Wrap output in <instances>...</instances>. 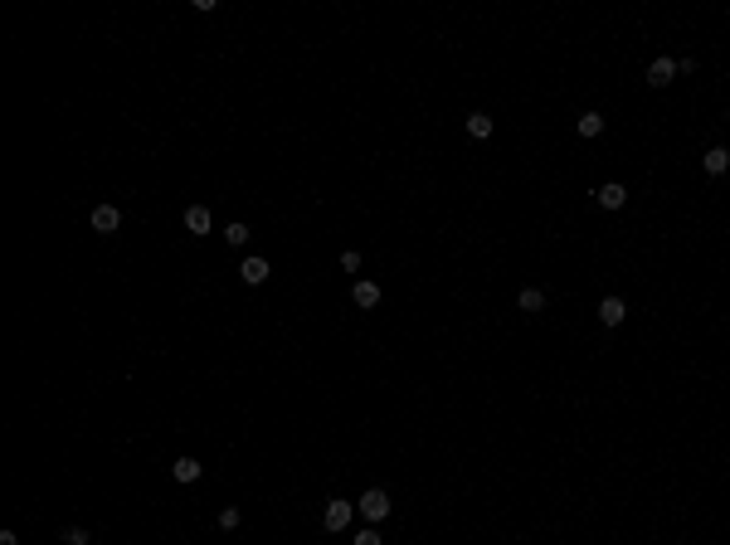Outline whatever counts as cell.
<instances>
[{
    "mask_svg": "<svg viewBox=\"0 0 730 545\" xmlns=\"http://www.w3.org/2000/svg\"><path fill=\"white\" fill-rule=\"evenodd\" d=\"M355 521V501H346V496H336V501H326V511H322V526L331 531V536H341L346 526Z\"/></svg>",
    "mask_w": 730,
    "mask_h": 545,
    "instance_id": "1",
    "label": "cell"
},
{
    "mask_svg": "<svg viewBox=\"0 0 730 545\" xmlns=\"http://www.w3.org/2000/svg\"><path fill=\"white\" fill-rule=\"evenodd\" d=\"M355 511L370 521V526H380V521L390 516V491H385V487H370L365 496H360V501H355Z\"/></svg>",
    "mask_w": 730,
    "mask_h": 545,
    "instance_id": "2",
    "label": "cell"
},
{
    "mask_svg": "<svg viewBox=\"0 0 730 545\" xmlns=\"http://www.w3.org/2000/svg\"><path fill=\"white\" fill-rule=\"evenodd\" d=\"M672 78H676V58L657 54V58H652V63H648V83H652V88H667V83H672Z\"/></svg>",
    "mask_w": 730,
    "mask_h": 545,
    "instance_id": "3",
    "label": "cell"
},
{
    "mask_svg": "<svg viewBox=\"0 0 730 545\" xmlns=\"http://www.w3.org/2000/svg\"><path fill=\"white\" fill-rule=\"evenodd\" d=\"M93 229H98V234H117V229H122V210H117V205H98V210H93Z\"/></svg>",
    "mask_w": 730,
    "mask_h": 545,
    "instance_id": "4",
    "label": "cell"
},
{
    "mask_svg": "<svg viewBox=\"0 0 730 545\" xmlns=\"http://www.w3.org/2000/svg\"><path fill=\"white\" fill-rule=\"evenodd\" d=\"M268 258H243V268H239V277H243V282H248V287H263V282H268Z\"/></svg>",
    "mask_w": 730,
    "mask_h": 545,
    "instance_id": "5",
    "label": "cell"
},
{
    "mask_svg": "<svg viewBox=\"0 0 730 545\" xmlns=\"http://www.w3.org/2000/svg\"><path fill=\"white\" fill-rule=\"evenodd\" d=\"M623 317H628V302H623V297H604V302H599V322H604V327H623Z\"/></svg>",
    "mask_w": 730,
    "mask_h": 545,
    "instance_id": "6",
    "label": "cell"
},
{
    "mask_svg": "<svg viewBox=\"0 0 730 545\" xmlns=\"http://www.w3.org/2000/svg\"><path fill=\"white\" fill-rule=\"evenodd\" d=\"M594 200L604 205V210H623V205H628V190H623L619 180H609V185H599V190H594Z\"/></svg>",
    "mask_w": 730,
    "mask_h": 545,
    "instance_id": "7",
    "label": "cell"
},
{
    "mask_svg": "<svg viewBox=\"0 0 730 545\" xmlns=\"http://www.w3.org/2000/svg\"><path fill=\"white\" fill-rule=\"evenodd\" d=\"M210 224H215V219H210V210H205V205H190V210H186V229L195 234V239H200V234H210Z\"/></svg>",
    "mask_w": 730,
    "mask_h": 545,
    "instance_id": "8",
    "label": "cell"
},
{
    "mask_svg": "<svg viewBox=\"0 0 730 545\" xmlns=\"http://www.w3.org/2000/svg\"><path fill=\"white\" fill-rule=\"evenodd\" d=\"M701 165H706V175H726V170H730V151H726V146H711V151L701 156Z\"/></svg>",
    "mask_w": 730,
    "mask_h": 545,
    "instance_id": "9",
    "label": "cell"
},
{
    "mask_svg": "<svg viewBox=\"0 0 730 545\" xmlns=\"http://www.w3.org/2000/svg\"><path fill=\"white\" fill-rule=\"evenodd\" d=\"M574 132L584 136V141H594V136L604 132V112H584V117H579V122H574Z\"/></svg>",
    "mask_w": 730,
    "mask_h": 545,
    "instance_id": "10",
    "label": "cell"
},
{
    "mask_svg": "<svg viewBox=\"0 0 730 545\" xmlns=\"http://www.w3.org/2000/svg\"><path fill=\"white\" fill-rule=\"evenodd\" d=\"M200 472H205V467L195 463V458H176V467H171L176 482H200Z\"/></svg>",
    "mask_w": 730,
    "mask_h": 545,
    "instance_id": "11",
    "label": "cell"
},
{
    "mask_svg": "<svg viewBox=\"0 0 730 545\" xmlns=\"http://www.w3.org/2000/svg\"><path fill=\"white\" fill-rule=\"evenodd\" d=\"M351 302H355V307H380V287H375V282H355Z\"/></svg>",
    "mask_w": 730,
    "mask_h": 545,
    "instance_id": "12",
    "label": "cell"
},
{
    "mask_svg": "<svg viewBox=\"0 0 730 545\" xmlns=\"http://www.w3.org/2000/svg\"><path fill=\"white\" fill-rule=\"evenodd\" d=\"M224 244H234V248H243V244H248V224H243V219H234V224H224Z\"/></svg>",
    "mask_w": 730,
    "mask_h": 545,
    "instance_id": "13",
    "label": "cell"
},
{
    "mask_svg": "<svg viewBox=\"0 0 730 545\" xmlns=\"http://www.w3.org/2000/svg\"><path fill=\"white\" fill-rule=\"evenodd\" d=\"M516 302H521V312H541L545 292H541V287H521V297H516Z\"/></svg>",
    "mask_w": 730,
    "mask_h": 545,
    "instance_id": "14",
    "label": "cell"
},
{
    "mask_svg": "<svg viewBox=\"0 0 730 545\" xmlns=\"http://www.w3.org/2000/svg\"><path fill=\"white\" fill-rule=\"evenodd\" d=\"M467 132L477 136V141H487V136H492V117H487V112H472V117H467Z\"/></svg>",
    "mask_w": 730,
    "mask_h": 545,
    "instance_id": "15",
    "label": "cell"
},
{
    "mask_svg": "<svg viewBox=\"0 0 730 545\" xmlns=\"http://www.w3.org/2000/svg\"><path fill=\"white\" fill-rule=\"evenodd\" d=\"M239 526H243L239 506H224V511H219V531H239Z\"/></svg>",
    "mask_w": 730,
    "mask_h": 545,
    "instance_id": "16",
    "label": "cell"
},
{
    "mask_svg": "<svg viewBox=\"0 0 730 545\" xmlns=\"http://www.w3.org/2000/svg\"><path fill=\"white\" fill-rule=\"evenodd\" d=\"M93 536L83 531V526H64V545H88Z\"/></svg>",
    "mask_w": 730,
    "mask_h": 545,
    "instance_id": "17",
    "label": "cell"
},
{
    "mask_svg": "<svg viewBox=\"0 0 730 545\" xmlns=\"http://www.w3.org/2000/svg\"><path fill=\"white\" fill-rule=\"evenodd\" d=\"M341 268H346V272L360 268V253H355V248H346V253H341Z\"/></svg>",
    "mask_w": 730,
    "mask_h": 545,
    "instance_id": "18",
    "label": "cell"
},
{
    "mask_svg": "<svg viewBox=\"0 0 730 545\" xmlns=\"http://www.w3.org/2000/svg\"><path fill=\"white\" fill-rule=\"evenodd\" d=\"M355 545H380V531H375V526H365V531L355 536Z\"/></svg>",
    "mask_w": 730,
    "mask_h": 545,
    "instance_id": "19",
    "label": "cell"
},
{
    "mask_svg": "<svg viewBox=\"0 0 730 545\" xmlns=\"http://www.w3.org/2000/svg\"><path fill=\"white\" fill-rule=\"evenodd\" d=\"M0 545H20V541H15V531H0Z\"/></svg>",
    "mask_w": 730,
    "mask_h": 545,
    "instance_id": "20",
    "label": "cell"
}]
</instances>
